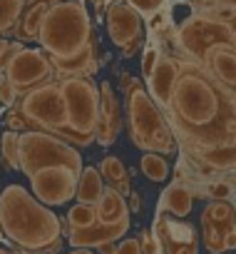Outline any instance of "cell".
<instances>
[{"mask_svg":"<svg viewBox=\"0 0 236 254\" xmlns=\"http://www.w3.org/2000/svg\"><path fill=\"white\" fill-rule=\"evenodd\" d=\"M177 150L196 175H234L236 165V97L201 65L179 55V75L164 110Z\"/></svg>","mask_w":236,"mask_h":254,"instance_id":"cell-1","label":"cell"},{"mask_svg":"<svg viewBox=\"0 0 236 254\" xmlns=\"http://www.w3.org/2000/svg\"><path fill=\"white\" fill-rule=\"evenodd\" d=\"M38 43L57 75H92L97 70V48L90 13L80 0H57L40 23Z\"/></svg>","mask_w":236,"mask_h":254,"instance_id":"cell-2","label":"cell"},{"mask_svg":"<svg viewBox=\"0 0 236 254\" xmlns=\"http://www.w3.org/2000/svg\"><path fill=\"white\" fill-rule=\"evenodd\" d=\"M0 234L23 252L57 254L62 247V219L23 185H8L0 192Z\"/></svg>","mask_w":236,"mask_h":254,"instance_id":"cell-3","label":"cell"},{"mask_svg":"<svg viewBox=\"0 0 236 254\" xmlns=\"http://www.w3.org/2000/svg\"><path fill=\"white\" fill-rule=\"evenodd\" d=\"M122 92H125V115H127V132L132 142L142 152L157 155H174L177 140L172 135L169 120L162 107L154 105L147 87L132 77L122 75Z\"/></svg>","mask_w":236,"mask_h":254,"instance_id":"cell-4","label":"cell"},{"mask_svg":"<svg viewBox=\"0 0 236 254\" xmlns=\"http://www.w3.org/2000/svg\"><path fill=\"white\" fill-rule=\"evenodd\" d=\"M8 127L13 132L18 130L50 132L67 142V112H65L57 80H50V82H43L38 87L20 92L18 105L8 115Z\"/></svg>","mask_w":236,"mask_h":254,"instance_id":"cell-5","label":"cell"},{"mask_svg":"<svg viewBox=\"0 0 236 254\" xmlns=\"http://www.w3.org/2000/svg\"><path fill=\"white\" fill-rule=\"evenodd\" d=\"M55 80L67 112V142L77 147L92 145L99 107L97 82L90 75H57Z\"/></svg>","mask_w":236,"mask_h":254,"instance_id":"cell-6","label":"cell"},{"mask_svg":"<svg viewBox=\"0 0 236 254\" xmlns=\"http://www.w3.org/2000/svg\"><path fill=\"white\" fill-rule=\"evenodd\" d=\"M55 165L80 172L82 157L70 142H65L50 132H40V130L18 132V170H23L30 177L33 172H38L43 167H55Z\"/></svg>","mask_w":236,"mask_h":254,"instance_id":"cell-7","label":"cell"},{"mask_svg":"<svg viewBox=\"0 0 236 254\" xmlns=\"http://www.w3.org/2000/svg\"><path fill=\"white\" fill-rule=\"evenodd\" d=\"M174 43H177L182 58L201 65V60L209 53V48H214L219 43H236V35H234V25L231 23H221V20L196 10L194 15H189L177 28Z\"/></svg>","mask_w":236,"mask_h":254,"instance_id":"cell-8","label":"cell"},{"mask_svg":"<svg viewBox=\"0 0 236 254\" xmlns=\"http://www.w3.org/2000/svg\"><path fill=\"white\" fill-rule=\"evenodd\" d=\"M3 75L10 80L15 92H25L30 87H38L43 82L55 80V70L43 50L23 48L20 43H13L5 60H3Z\"/></svg>","mask_w":236,"mask_h":254,"instance_id":"cell-9","label":"cell"},{"mask_svg":"<svg viewBox=\"0 0 236 254\" xmlns=\"http://www.w3.org/2000/svg\"><path fill=\"white\" fill-rule=\"evenodd\" d=\"M204 249L209 254H224L236 247L234 199H211L201 212Z\"/></svg>","mask_w":236,"mask_h":254,"instance_id":"cell-10","label":"cell"},{"mask_svg":"<svg viewBox=\"0 0 236 254\" xmlns=\"http://www.w3.org/2000/svg\"><path fill=\"white\" fill-rule=\"evenodd\" d=\"M107 20V33L112 43L125 53V58L135 55L144 45V28H142V15L125 0H112L104 13Z\"/></svg>","mask_w":236,"mask_h":254,"instance_id":"cell-11","label":"cell"},{"mask_svg":"<svg viewBox=\"0 0 236 254\" xmlns=\"http://www.w3.org/2000/svg\"><path fill=\"white\" fill-rule=\"evenodd\" d=\"M77 175L70 167L55 165V167H43L38 172L30 175V187H33V197L38 202H43L45 207H60L67 204L75 197V185H77Z\"/></svg>","mask_w":236,"mask_h":254,"instance_id":"cell-12","label":"cell"},{"mask_svg":"<svg viewBox=\"0 0 236 254\" xmlns=\"http://www.w3.org/2000/svg\"><path fill=\"white\" fill-rule=\"evenodd\" d=\"M152 234L157 237L162 254H199V237L194 227L179 217L167 214L162 207L157 212Z\"/></svg>","mask_w":236,"mask_h":254,"instance_id":"cell-13","label":"cell"},{"mask_svg":"<svg viewBox=\"0 0 236 254\" xmlns=\"http://www.w3.org/2000/svg\"><path fill=\"white\" fill-rule=\"evenodd\" d=\"M99 90V107H97V127H94V140L102 147H109L117 142L122 132V112H120V102L112 90L109 82L97 85Z\"/></svg>","mask_w":236,"mask_h":254,"instance_id":"cell-14","label":"cell"},{"mask_svg":"<svg viewBox=\"0 0 236 254\" xmlns=\"http://www.w3.org/2000/svg\"><path fill=\"white\" fill-rule=\"evenodd\" d=\"M177 75H179V55H159L154 70L149 72L147 80V92L149 97L154 100L157 107L167 110V102H169V95H172V87L177 82Z\"/></svg>","mask_w":236,"mask_h":254,"instance_id":"cell-15","label":"cell"},{"mask_svg":"<svg viewBox=\"0 0 236 254\" xmlns=\"http://www.w3.org/2000/svg\"><path fill=\"white\" fill-rule=\"evenodd\" d=\"M130 232V217L120 219V222H112V224H92V227H85V229H67V242L72 247H87V249H94L99 244H107V242H117L120 237H125Z\"/></svg>","mask_w":236,"mask_h":254,"instance_id":"cell-16","label":"cell"},{"mask_svg":"<svg viewBox=\"0 0 236 254\" xmlns=\"http://www.w3.org/2000/svg\"><path fill=\"white\" fill-rule=\"evenodd\" d=\"M201 67L224 87L236 85V48L234 43H219L214 48H209V53L201 60Z\"/></svg>","mask_w":236,"mask_h":254,"instance_id":"cell-17","label":"cell"},{"mask_svg":"<svg viewBox=\"0 0 236 254\" xmlns=\"http://www.w3.org/2000/svg\"><path fill=\"white\" fill-rule=\"evenodd\" d=\"M52 3H57V0H25V8H23V13H20L15 28H13L15 38L18 40H25V43L38 40V30H40L43 15H45V10Z\"/></svg>","mask_w":236,"mask_h":254,"instance_id":"cell-18","label":"cell"},{"mask_svg":"<svg viewBox=\"0 0 236 254\" xmlns=\"http://www.w3.org/2000/svg\"><path fill=\"white\" fill-rule=\"evenodd\" d=\"M94 212H97V224H112V222H120V219L130 217L127 199L112 187L102 190V194L94 204Z\"/></svg>","mask_w":236,"mask_h":254,"instance_id":"cell-19","label":"cell"},{"mask_svg":"<svg viewBox=\"0 0 236 254\" xmlns=\"http://www.w3.org/2000/svg\"><path fill=\"white\" fill-rule=\"evenodd\" d=\"M191 204H194V192L184 185V182H174L164 190L162 199H159V207L172 214V217H179L184 219L189 212H191Z\"/></svg>","mask_w":236,"mask_h":254,"instance_id":"cell-20","label":"cell"},{"mask_svg":"<svg viewBox=\"0 0 236 254\" xmlns=\"http://www.w3.org/2000/svg\"><path fill=\"white\" fill-rule=\"evenodd\" d=\"M104 190L102 175L97 172V167H82L77 175V185H75V197L82 204H97L99 194Z\"/></svg>","mask_w":236,"mask_h":254,"instance_id":"cell-21","label":"cell"},{"mask_svg":"<svg viewBox=\"0 0 236 254\" xmlns=\"http://www.w3.org/2000/svg\"><path fill=\"white\" fill-rule=\"evenodd\" d=\"M97 172L104 180H109L112 182V190H117L122 197L130 194V172H127V167H125V162L120 157H104L99 162Z\"/></svg>","mask_w":236,"mask_h":254,"instance_id":"cell-22","label":"cell"},{"mask_svg":"<svg viewBox=\"0 0 236 254\" xmlns=\"http://www.w3.org/2000/svg\"><path fill=\"white\" fill-rule=\"evenodd\" d=\"M140 170L152 182H164L169 177V162L162 155H157V152H144L142 160H140Z\"/></svg>","mask_w":236,"mask_h":254,"instance_id":"cell-23","label":"cell"},{"mask_svg":"<svg viewBox=\"0 0 236 254\" xmlns=\"http://www.w3.org/2000/svg\"><path fill=\"white\" fill-rule=\"evenodd\" d=\"M23 8H25V0H0V35L13 33Z\"/></svg>","mask_w":236,"mask_h":254,"instance_id":"cell-24","label":"cell"},{"mask_svg":"<svg viewBox=\"0 0 236 254\" xmlns=\"http://www.w3.org/2000/svg\"><path fill=\"white\" fill-rule=\"evenodd\" d=\"M0 165L5 170H18V132L13 130L0 135Z\"/></svg>","mask_w":236,"mask_h":254,"instance_id":"cell-25","label":"cell"},{"mask_svg":"<svg viewBox=\"0 0 236 254\" xmlns=\"http://www.w3.org/2000/svg\"><path fill=\"white\" fill-rule=\"evenodd\" d=\"M94 222H97L94 204H82V202H77V204L67 212V227H70V229H85V227H92Z\"/></svg>","mask_w":236,"mask_h":254,"instance_id":"cell-26","label":"cell"},{"mask_svg":"<svg viewBox=\"0 0 236 254\" xmlns=\"http://www.w3.org/2000/svg\"><path fill=\"white\" fill-rule=\"evenodd\" d=\"M125 3H130L140 15H144V18H152L154 13H159L162 8H164V3L167 0H125Z\"/></svg>","mask_w":236,"mask_h":254,"instance_id":"cell-27","label":"cell"},{"mask_svg":"<svg viewBox=\"0 0 236 254\" xmlns=\"http://www.w3.org/2000/svg\"><path fill=\"white\" fill-rule=\"evenodd\" d=\"M18 100V92L15 87L10 85V80L3 75V70H0V105H5V107H13Z\"/></svg>","mask_w":236,"mask_h":254,"instance_id":"cell-28","label":"cell"},{"mask_svg":"<svg viewBox=\"0 0 236 254\" xmlns=\"http://www.w3.org/2000/svg\"><path fill=\"white\" fill-rule=\"evenodd\" d=\"M140 252H142V254H162L159 242H157V237H154L149 229H142V232H140Z\"/></svg>","mask_w":236,"mask_h":254,"instance_id":"cell-29","label":"cell"},{"mask_svg":"<svg viewBox=\"0 0 236 254\" xmlns=\"http://www.w3.org/2000/svg\"><path fill=\"white\" fill-rule=\"evenodd\" d=\"M159 48L157 45H149V48H144V53H142V75L144 77H149V72L154 70V65H157V60H159Z\"/></svg>","mask_w":236,"mask_h":254,"instance_id":"cell-30","label":"cell"},{"mask_svg":"<svg viewBox=\"0 0 236 254\" xmlns=\"http://www.w3.org/2000/svg\"><path fill=\"white\" fill-rule=\"evenodd\" d=\"M114 254H142V252H140V239L130 237V239L120 242V244L114 247Z\"/></svg>","mask_w":236,"mask_h":254,"instance_id":"cell-31","label":"cell"},{"mask_svg":"<svg viewBox=\"0 0 236 254\" xmlns=\"http://www.w3.org/2000/svg\"><path fill=\"white\" fill-rule=\"evenodd\" d=\"M191 5H196L199 10L204 8H211V5H219V3H234V0H189Z\"/></svg>","mask_w":236,"mask_h":254,"instance_id":"cell-32","label":"cell"},{"mask_svg":"<svg viewBox=\"0 0 236 254\" xmlns=\"http://www.w3.org/2000/svg\"><path fill=\"white\" fill-rule=\"evenodd\" d=\"M10 45H13V43H8V40H3V38H0V70H3V60H5V55H8Z\"/></svg>","mask_w":236,"mask_h":254,"instance_id":"cell-33","label":"cell"},{"mask_svg":"<svg viewBox=\"0 0 236 254\" xmlns=\"http://www.w3.org/2000/svg\"><path fill=\"white\" fill-rule=\"evenodd\" d=\"M127 197H130V204H127V209H132V212H140V194H137V192H130Z\"/></svg>","mask_w":236,"mask_h":254,"instance_id":"cell-34","label":"cell"},{"mask_svg":"<svg viewBox=\"0 0 236 254\" xmlns=\"http://www.w3.org/2000/svg\"><path fill=\"white\" fill-rule=\"evenodd\" d=\"M67 254H94V252L87 247H72V252H67Z\"/></svg>","mask_w":236,"mask_h":254,"instance_id":"cell-35","label":"cell"},{"mask_svg":"<svg viewBox=\"0 0 236 254\" xmlns=\"http://www.w3.org/2000/svg\"><path fill=\"white\" fill-rule=\"evenodd\" d=\"M0 254H30V252H8V249L0 247Z\"/></svg>","mask_w":236,"mask_h":254,"instance_id":"cell-36","label":"cell"}]
</instances>
